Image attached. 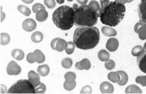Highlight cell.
Instances as JSON below:
<instances>
[{
    "label": "cell",
    "instance_id": "obj_1",
    "mask_svg": "<svg viewBox=\"0 0 146 94\" xmlns=\"http://www.w3.org/2000/svg\"><path fill=\"white\" fill-rule=\"evenodd\" d=\"M73 40L78 49H92L99 43L100 32L95 26L79 27L75 30Z\"/></svg>",
    "mask_w": 146,
    "mask_h": 94
},
{
    "label": "cell",
    "instance_id": "obj_2",
    "mask_svg": "<svg viewBox=\"0 0 146 94\" xmlns=\"http://www.w3.org/2000/svg\"><path fill=\"white\" fill-rule=\"evenodd\" d=\"M126 11L124 4L116 1L110 2L109 5L102 11L100 21L104 25L111 27L116 26L123 19Z\"/></svg>",
    "mask_w": 146,
    "mask_h": 94
},
{
    "label": "cell",
    "instance_id": "obj_3",
    "mask_svg": "<svg viewBox=\"0 0 146 94\" xmlns=\"http://www.w3.org/2000/svg\"><path fill=\"white\" fill-rule=\"evenodd\" d=\"M75 9L66 5L59 7L54 12L52 20L54 24L62 30H68L75 25Z\"/></svg>",
    "mask_w": 146,
    "mask_h": 94
},
{
    "label": "cell",
    "instance_id": "obj_4",
    "mask_svg": "<svg viewBox=\"0 0 146 94\" xmlns=\"http://www.w3.org/2000/svg\"><path fill=\"white\" fill-rule=\"evenodd\" d=\"M72 8L75 9L74 22L76 26H93L97 24L98 17L88 5L79 7L75 4Z\"/></svg>",
    "mask_w": 146,
    "mask_h": 94
},
{
    "label": "cell",
    "instance_id": "obj_5",
    "mask_svg": "<svg viewBox=\"0 0 146 94\" xmlns=\"http://www.w3.org/2000/svg\"><path fill=\"white\" fill-rule=\"evenodd\" d=\"M8 93H35V87L28 80H20L10 87Z\"/></svg>",
    "mask_w": 146,
    "mask_h": 94
},
{
    "label": "cell",
    "instance_id": "obj_6",
    "mask_svg": "<svg viewBox=\"0 0 146 94\" xmlns=\"http://www.w3.org/2000/svg\"><path fill=\"white\" fill-rule=\"evenodd\" d=\"M66 43V41L64 39L57 37L52 40L50 47L54 50H56L58 52H62L65 50Z\"/></svg>",
    "mask_w": 146,
    "mask_h": 94
},
{
    "label": "cell",
    "instance_id": "obj_7",
    "mask_svg": "<svg viewBox=\"0 0 146 94\" xmlns=\"http://www.w3.org/2000/svg\"><path fill=\"white\" fill-rule=\"evenodd\" d=\"M7 72L9 76H18L21 72V68L15 61H11L7 66Z\"/></svg>",
    "mask_w": 146,
    "mask_h": 94
},
{
    "label": "cell",
    "instance_id": "obj_8",
    "mask_svg": "<svg viewBox=\"0 0 146 94\" xmlns=\"http://www.w3.org/2000/svg\"><path fill=\"white\" fill-rule=\"evenodd\" d=\"M137 12L140 21L146 24V0H141L138 5Z\"/></svg>",
    "mask_w": 146,
    "mask_h": 94
},
{
    "label": "cell",
    "instance_id": "obj_9",
    "mask_svg": "<svg viewBox=\"0 0 146 94\" xmlns=\"http://www.w3.org/2000/svg\"><path fill=\"white\" fill-rule=\"evenodd\" d=\"M36 23L33 19L29 18L25 19L23 23V28L27 32H32L36 29Z\"/></svg>",
    "mask_w": 146,
    "mask_h": 94
},
{
    "label": "cell",
    "instance_id": "obj_10",
    "mask_svg": "<svg viewBox=\"0 0 146 94\" xmlns=\"http://www.w3.org/2000/svg\"><path fill=\"white\" fill-rule=\"evenodd\" d=\"M119 46V40L115 37H111L108 39L106 44V49L110 52L116 51Z\"/></svg>",
    "mask_w": 146,
    "mask_h": 94
},
{
    "label": "cell",
    "instance_id": "obj_11",
    "mask_svg": "<svg viewBox=\"0 0 146 94\" xmlns=\"http://www.w3.org/2000/svg\"><path fill=\"white\" fill-rule=\"evenodd\" d=\"M137 63L140 70L146 74V51L137 56Z\"/></svg>",
    "mask_w": 146,
    "mask_h": 94
},
{
    "label": "cell",
    "instance_id": "obj_12",
    "mask_svg": "<svg viewBox=\"0 0 146 94\" xmlns=\"http://www.w3.org/2000/svg\"><path fill=\"white\" fill-rule=\"evenodd\" d=\"M40 75L39 74H37L34 71L31 70L28 72V80L33 83V85L35 87V88L37 86H38L40 83Z\"/></svg>",
    "mask_w": 146,
    "mask_h": 94
},
{
    "label": "cell",
    "instance_id": "obj_13",
    "mask_svg": "<svg viewBox=\"0 0 146 94\" xmlns=\"http://www.w3.org/2000/svg\"><path fill=\"white\" fill-rule=\"evenodd\" d=\"M91 67V64L90 61L88 59H83L82 61L76 62L75 64V68L79 70H89Z\"/></svg>",
    "mask_w": 146,
    "mask_h": 94
},
{
    "label": "cell",
    "instance_id": "obj_14",
    "mask_svg": "<svg viewBox=\"0 0 146 94\" xmlns=\"http://www.w3.org/2000/svg\"><path fill=\"white\" fill-rule=\"evenodd\" d=\"M100 90L102 93H112L114 92V87L110 82L105 81L100 84Z\"/></svg>",
    "mask_w": 146,
    "mask_h": 94
},
{
    "label": "cell",
    "instance_id": "obj_15",
    "mask_svg": "<svg viewBox=\"0 0 146 94\" xmlns=\"http://www.w3.org/2000/svg\"><path fill=\"white\" fill-rule=\"evenodd\" d=\"M88 6L96 13L98 18L102 14V9L98 1H95V0H92V1H90V3L88 4Z\"/></svg>",
    "mask_w": 146,
    "mask_h": 94
},
{
    "label": "cell",
    "instance_id": "obj_16",
    "mask_svg": "<svg viewBox=\"0 0 146 94\" xmlns=\"http://www.w3.org/2000/svg\"><path fill=\"white\" fill-rule=\"evenodd\" d=\"M33 56L35 61L39 64L42 63L45 60L44 54L40 50H35L33 52Z\"/></svg>",
    "mask_w": 146,
    "mask_h": 94
},
{
    "label": "cell",
    "instance_id": "obj_17",
    "mask_svg": "<svg viewBox=\"0 0 146 94\" xmlns=\"http://www.w3.org/2000/svg\"><path fill=\"white\" fill-rule=\"evenodd\" d=\"M102 32L104 35L108 37L116 36L117 32L115 29L109 26H103L102 28Z\"/></svg>",
    "mask_w": 146,
    "mask_h": 94
},
{
    "label": "cell",
    "instance_id": "obj_18",
    "mask_svg": "<svg viewBox=\"0 0 146 94\" xmlns=\"http://www.w3.org/2000/svg\"><path fill=\"white\" fill-rule=\"evenodd\" d=\"M48 16V13L45 9L40 10L36 13V19L38 22H42L46 20Z\"/></svg>",
    "mask_w": 146,
    "mask_h": 94
},
{
    "label": "cell",
    "instance_id": "obj_19",
    "mask_svg": "<svg viewBox=\"0 0 146 94\" xmlns=\"http://www.w3.org/2000/svg\"><path fill=\"white\" fill-rule=\"evenodd\" d=\"M76 85V82L75 80H65V81L64 83V88L68 91H72Z\"/></svg>",
    "mask_w": 146,
    "mask_h": 94
},
{
    "label": "cell",
    "instance_id": "obj_20",
    "mask_svg": "<svg viewBox=\"0 0 146 94\" xmlns=\"http://www.w3.org/2000/svg\"><path fill=\"white\" fill-rule=\"evenodd\" d=\"M37 71L38 74L42 77H46L47 76L50 71L49 67L47 64H44L42 66H39L38 67Z\"/></svg>",
    "mask_w": 146,
    "mask_h": 94
},
{
    "label": "cell",
    "instance_id": "obj_21",
    "mask_svg": "<svg viewBox=\"0 0 146 94\" xmlns=\"http://www.w3.org/2000/svg\"><path fill=\"white\" fill-rule=\"evenodd\" d=\"M11 55L14 59H15L17 60L20 61L24 59L25 53L22 50L14 49L12 51Z\"/></svg>",
    "mask_w": 146,
    "mask_h": 94
},
{
    "label": "cell",
    "instance_id": "obj_22",
    "mask_svg": "<svg viewBox=\"0 0 146 94\" xmlns=\"http://www.w3.org/2000/svg\"><path fill=\"white\" fill-rule=\"evenodd\" d=\"M120 76V80L117 83L120 86H124L126 84L129 80V77L127 73L123 71H117Z\"/></svg>",
    "mask_w": 146,
    "mask_h": 94
},
{
    "label": "cell",
    "instance_id": "obj_23",
    "mask_svg": "<svg viewBox=\"0 0 146 94\" xmlns=\"http://www.w3.org/2000/svg\"><path fill=\"white\" fill-rule=\"evenodd\" d=\"M108 78L109 80L113 83H118L120 80V76L117 71L109 72Z\"/></svg>",
    "mask_w": 146,
    "mask_h": 94
},
{
    "label": "cell",
    "instance_id": "obj_24",
    "mask_svg": "<svg viewBox=\"0 0 146 94\" xmlns=\"http://www.w3.org/2000/svg\"><path fill=\"white\" fill-rule=\"evenodd\" d=\"M44 39V35L42 33H41L39 31H36V32L33 34L32 36H31V40L33 42L35 43H40V41L43 40Z\"/></svg>",
    "mask_w": 146,
    "mask_h": 94
},
{
    "label": "cell",
    "instance_id": "obj_25",
    "mask_svg": "<svg viewBox=\"0 0 146 94\" xmlns=\"http://www.w3.org/2000/svg\"><path fill=\"white\" fill-rule=\"evenodd\" d=\"M98 56L101 61H106L109 59L110 54L107 50L102 49L98 52Z\"/></svg>",
    "mask_w": 146,
    "mask_h": 94
},
{
    "label": "cell",
    "instance_id": "obj_26",
    "mask_svg": "<svg viewBox=\"0 0 146 94\" xmlns=\"http://www.w3.org/2000/svg\"><path fill=\"white\" fill-rule=\"evenodd\" d=\"M126 93H142L141 90L135 85H131L127 87L125 90Z\"/></svg>",
    "mask_w": 146,
    "mask_h": 94
},
{
    "label": "cell",
    "instance_id": "obj_27",
    "mask_svg": "<svg viewBox=\"0 0 146 94\" xmlns=\"http://www.w3.org/2000/svg\"><path fill=\"white\" fill-rule=\"evenodd\" d=\"M75 47L76 46L74 43V41H73V42L72 41H68V42L66 43L65 47V50L66 51V53L68 55H72L75 51Z\"/></svg>",
    "mask_w": 146,
    "mask_h": 94
},
{
    "label": "cell",
    "instance_id": "obj_28",
    "mask_svg": "<svg viewBox=\"0 0 146 94\" xmlns=\"http://www.w3.org/2000/svg\"><path fill=\"white\" fill-rule=\"evenodd\" d=\"M11 40L10 36L7 33H1L0 35V43L1 45H7Z\"/></svg>",
    "mask_w": 146,
    "mask_h": 94
},
{
    "label": "cell",
    "instance_id": "obj_29",
    "mask_svg": "<svg viewBox=\"0 0 146 94\" xmlns=\"http://www.w3.org/2000/svg\"><path fill=\"white\" fill-rule=\"evenodd\" d=\"M144 51V48L140 45L134 47L131 50V55L134 57H137Z\"/></svg>",
    "mask_w": 146,
    "mask_h": 94
},
{
    "label": "cell",
    "instance_id": "obj_30",
    "mask_svg": "<svg viewBox=\"0 0 146 94\" xmlns=\"http://www.w3.org/2000/svg\"><path fill=\"white\" fill-rule=\"evenodd\" d=\"M17 9L21 13L23 14L25 16H28L31 14V11L30 9L28 7H26V6H24V5H19Z\"/></svg>",
    "mask_w": 146,
    "mask_h": 94
},
{
    "label": "cell",
    "instance_id": "obj_31",
    "mask_svg": "<svg viewBox=\"0 0 146 94\" xmlns=\"http://www.w3.org/2000/svg\"><path fill=\"white\" fill-rule=\"evenodd\" d=\"M62 66L64 68L69 69L70 68L73 64V61L70 58H65L62 60L61 62Z\"/></svg>",
    "mask_w": 146,
    "mask_h": 94
},
{
    "label": "cell",
    "instance_id": "obj_32",
    "mask_svg": "<svg viewBox=\"0 0 146 94\" xmlns=\"http://www.w3.org/2000/svg\"><path fill=\"white\" fill-rule=\"evenodd\" d=\"M35 93H44L46 91V87L44 83H41L40 84L35 88Z\"/></svg>",
    "mask_w": 146,
    "mask_h": 94
},
{
    "label": "cell",
    "instance_id": "obj_33",
    "mask_svg": "<svg viewBox=\"0 0 146 94\" xmlns=\"http://www.w3.org/2000/svg\"><path fill=\"white\" fill-rule=\"evenodd\" d=\"M135 82L143 87H146V76H138L135 78Z\"/></svg>",
    "mask_w": 146,
    "mask_h": 94
},
{
    "label": "cell",
    "instance_id": "obj_34",
    "mask_svg": "<svg viewBox=\"0 0 146 94\" xmlns=\"http://www.w3.org/2000/svg\"><path fill=\"white\" fill-rule=\"evenodd\" d=\"M116 66L115 62H114L113 60H110L109 59L108 60L106 61L105 64V67L106 69L109 70H111L114 68Z\"/></svg>",
    "mask_w": 146,
    "mask_h": 94
},
{
    "label": "cell",
    "instance_id": "obj_35",
    "mask_svg": "<svg viewBox=\"0 0 146 94\" xmlns=\"http://www.w3.org/2000/svg\"><path fill=\"white\" fill-rule=\"evenodd\" d=\"M45 9V7L40 3H36L33 6V11L34 13H36L40 10Z\"/></svg>",
    "mask_w": 146,
    "mask_h": 94
},
{
    "label": "cell",
    "instance_id": "obj_36",
    "mask_svg": "<svg viewBox=\"0 0 146 94\" xmlns=\"http://www.w3.org/2000/svg\"><path fill=\"white\" fill-rule=\"evenodd\" d=\"M144 28H146V24H145V23H144V22H143L141 21L137 22L134 26V29L135 32L138 34L139 32V30L141 29Z\"/></svg>",
    "mask_w": 146,
    "mask_h": 94
},
{
    "label": "cell",
    "instance_id": "obj_37",
    "mask_svg": "<svg viewBox=\"0 0 146 94\" xmlns=\"http://www.w3.org/2000/svg\"><path fill=\"white\" fill-rule=\"evenodd\" d=\"M44 4L49 9H53L56 7L55 0H44Z\"/></svg>",
    "mask_w": 146,
    "mask_h": 94
},
{
    "label": "cell",
    "instance_id": "obj_38",
    "mask_svg": "<svg viewBox=\"0 0 146 94\" xmlns=\"http://www.w3.org/2000/svg\"><path fill=\"white\" fill-rule=\"evenodd\" d=\"M139 37L140 40H146V28L141 29L138 33Z\"/></svg>",
    "mask_w": 146,
    "mask_h": 94
},
{
    "label": "cell",
    "instance_id": "obj_39",
    "mask_svg": "<svg viewBox=\"0 0 146 94\" xmlns=\"http://www.w3.org/2000/svg\"><path fill=\"white\" fill-rule=\"evenodd\" d=\"M64 77L65 80H76V76L74 72H68L66 73Z\"/></svg>",
    "mask_w": 146,
    "mask_h": 94
},
{
    "label": "cell",
    "instance_id": "obj_40",
    "mask_svg": "<svg viewBox=\"0 0 146 94\" xmlns=\"http://www.w3.org/2000/svg\"><path fill=\"white\" fill-rule=\"evenodd\" d=\"M92 92V89L89 85H86L84 87H83L82 91H80V93H91Z\"/></svg>",
    "mask_w": 146,
    "mask_h": 94
},
{
    "label": "cell",
    "instance_id": "obj_41",
    "mask_svg": "<svg viewBox=\"0 0 146 94\" xmlns=\"http://www.w3.org/2000/svg\"><path fill=\"white\" fill-rule=\"evenodd\" d=\"M27 61L30 64H33L34 62H35L34 59V56H33V53H29L27 56Z\"/></svg>",
    "mask_w": 146,
    "mask_h": 94
},
{
    "label": "cell",
    "instance_id": "obj_42",
    "mask_svg": "<svg viewBox=\"0 0 146 94\" xmlns=\"http://www.w3.org/2000/svg\"><path fill=\"white\" fill-rule=\"evenodd\" d=\"M100 5H101V9L102 11L104 8L109 5V4L110 3V1H109V0H100Z\"/></svg>",
    "mask_w": 146,
    "mask_h": 94
},
{
    "label": "cell",
    "instance_id": "obj_43",
    "mask_svg": "<svg viewBox=\"0 0 146 94\" xmlns=\"http://www.w3.org/2000/svg\"><path fill=\"white\" fill-rule=\"evenodd\" d=\"M77 2L82 5H85L87 4L88 0H77Z\"/></svg>",
    "mask_w": 146,
    "mask_h": 94
},
{
    "label": "cell",
    "instance_id": "obj_44",
    "mask_svg": "<svg viewBox=\"0 0 146 94\" xmlns=\"http://www.w3.org/2000/svg\"><path fill=\"white\" fill-rule=\"evenodd\" d=\"M21 1L27 4H29L33 3L34 0H21Z\"/></svg>",
    "mask_w": 146,
    "mask_h": 94
},
{
    "label": "cell",
    "instance_id": "obj_45",
    "mask_svg": "<svg viewBox=\"0 0 146 94\" xmlns=\"http://www.w3.org/2000/svg\"><path fill=\"white\" fill-rule=\"evenodd\" d=\"M3 87L1 85V93H5V92H7V87H5V86H4V88H3Z\"/></svg>",
    "mask_w": 146,
    "mask_h": 94
},
{
    "label": "cell",
    "instance_id": "obj_46",
    "mask_svg": "<svg viewBox=\"0 0 146 94\" xmlns=\"http://www.w3.org/2000/svg\"><path fill=\"white\" fill-rule=\"evenodd\" d=\"M5 15L4 14V13L3 12V11H1V22H2L3 20L4 19V18H5Z\"/></svg>",
    "mask_w": 146,
    "mask_h": 94
},
{
    "label": "cell",
    "instance_id": "obj_47",
    "mask_svg": "<svg viewBox=\"0 0 146 94\" xmlns=\"http://www.w3.org/2000/svg\"><path fill=\"white\" fill-rule=\"evenodd\" d=\"M56 1L59 4H62L64 3L65 0H56Z\"/></svg>",
    "mask_w": 146,
    "mask_h": 94
},
{
    "label": "cell",
    "instance_id": "obj_48",
    "mask_svg": "<svg viewBox=\"0 0 146 94\" xmlns=\"http://www.w3.org/2000/svg\"><path fill=\"white\" fill-rule=\"evenodd\" d=\"M133 1V0H123L124 4H126V3H131Z\"/></svg>",
    "mask_w": 146,
    "mask_h": 94
},
{
    "label": "cell",
    "instance_id": "obj_49",
    "mask_svg": "<svg viewBox=\"0 0 146 94\" xmlns=\"http://www.w3.org/2000/svg\"><path fill=\"white\" fill-rule=\"evenodd\" d=\"M115 1H116V2H117V3H121V4H124V5L123 0H115Z\"/></svg>",
    "mask_w": 146,
    "mask_h": 94
},
{
    "label": "cell",
    "instance_id": "obj_50",
    "mask_svg": "<svg viewBox=\"0 0 146 94\" xmlns=\"http://www.w3.org/2000/svg\"><path fill=\"white\" fill-rule=\"evenodd\" d=\"M143 48H144V51H146V42L144 43V46H143Z\"/></svg>",
    "mask_w": 146,
    "mask_h": 94
},
{
    "label": "cell",
    "instance_id": "obj_51",
    "mask_svg": "<svg viewBox=\"0 0 146 94\" xmlns=\"http://www.w3.org/2000/svg\"><path fill=\"white\" fill-rule=\"evenodd\" d=\"M67 1H68V2H72V1H73V0H67Z\"/></svg>",
    "mask_w": 146,
    "mask_h": 94
}]
</instances>
